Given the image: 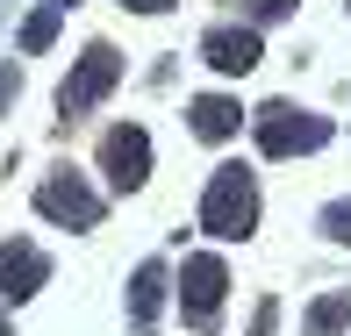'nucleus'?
<instances>
[{
  "label": "nucleus",
  "instance_id": "7",
  "mask_svg": "<svg viewBox=\"0 0 351 336\" xmlns=\"http://www.w3.org/2000/svg\"><path fill=\"white\" fill-rule=\"evenodd\" d=\"M43 279H51V265H43L36 244H0V294L8 300H29Z\"/></svg>",
  "mask_w": 351,
  "mask_h": 336
},
{
  "label": "nucleus",
  "instance_id": "2",
  "mask_svg": "<svg viewBox=\"0 0 351 336\" xmlns=\"http://www.w3.org/2000/svg\"><path fill=\"white\" fill-rule=\"evenodd\" d=\"M323 143H330V122H323V115H308V107H287V101L258 107V151H265V157L323 151Z\"/></svg>",
  "mask_w": 351,
  "mask_h": 336
},
{
  "label": "nucleus",
  "instance_id": "14",
  "mask_svg": "<svg viewBox=\"0 0 351 336\" xmlns=\"http://www.w3.org/2000/svg\"><path fill=\"white\" fill-rule=\"evenodd\" d=\"M251 14H258V22H280V14H294V0H251Z\"/></svg>",
  "mask_w": 351,
  "mask_h": 336
},
{
  "label": "nucleus",
  "instance_id": "3",
  "mask_svg": "<svg viewBox=\"0 0 351 336\" xmlns=\"http://www.w3.org/2000/svg\"><path fill=\"white\" fill-rule=\"evenodd\" d=\"M101 172H108V186H143V172H151V136L136 129V122H122V129H108L101 136Z\"/></svg>",
  "mask_w": 351,
  "mask_h": 336
},
{
  "label": "nucleus",
  "instance_id": "5",
  "mask_svg": "<svg viewBox=\"0 0 351 336\" xmlns=\"http://www.w3.org/2000/svg\"><path fill=\"white\" fill-rule=\"evenodd\" d=\"M36 207H43L51 222H72V229H93V222H101V201L86 194V179H79V172L43 179V186H36Z\"/></svg>",
  "mask_w": 351,
  "mask_h": 336
},
{
  "label": "nucleus",
  "instance_id": "13",
  "mask_svg": "<svg viewBox=\"0 0 351 336\" xmlns=\"http://www.w3.org/2000/svg\"><path fill=\"white\" fill-rule=\"evenodd\" d=\"M323 236L351 244V201H330V207H323Z\"/></svg>",
  "mask_w": 351,
  "mask_h": 336
},
{
  "label": "nucleus",
  "instance_id": "12",
  "mask_svg": "<svg viewBox=\"0 0 351 336\" xmlns=\"http://www.w3.org/2000/svg\"><path fill=\"white\" fill-rule=\"evenodd\" d=\"M58 22H65V8H58V0H43V8L29 14V22H22V51H51Z\"/></svg>",
  "mask_w": 351,
  "mask_h": 336
},
{
  "label": "nucleus",
  "instance_id": "9",
  "mask_svg": "<svg viewBox=\"0 0 351 336\" xmlns=\"http://www.w3.org/2000/svg\"><path fill=\"white\" fill-rule=\"evenodd\" d=\"M237 122H244V107H237L230 93H201V101H194V136L222 143V136H237Z\"/></svg>",
  "mask_w": 351,
  "mask_h": 336
},
{
  "label": "nucleus",
  "instance_id": "4",
  "mask_svg": "<svg viewBox=\"0 0 351 336\" xmlns=\"http://www.w3.org/2000/svg\"><path fill=\"white\" fill-rule=\"evenodd\" d=\"M115 79H122V57L108 51V43H93V51L79 57V65H72L65 93H58V107H65V115H79V107H93V101H101L108 86H115Z\"/></svg>",
  "mask_w": 351,
  "mask_h": 336
},
{
  "label": "nucleus",
  "instance_id": "8",
  "mask_svg": "<svg viewBox=\"0 0 351 336\" xmlns=\"http://www.w3.org/2000/svg\"><path fill=\"white\" fill-rule=\"evenodd\" d=\"M201 57H208L215 72H237V79H244L265 51H258V29H215V36L201 43Z\"/></svg>",
  "mask_w": 351,
  "mask_h": 336
},
{
  "label": "nucleus",
  "instance_id": "11",
  "mask_svg": "<svg viewBox=\"0 0 351 336\" xmlns=\"http://www.w3.org/2000/svg\"><path fill=\"white\" fill-rule=\"evenodd\" d=\"M344 322H351V294H323L308 308V336H337Z\"/></svg>",
  "mask_w": 351,
  "mask_h": 336
},
{
  "label": "nucleus",
  "instance_id": "17",
  "mask_svg": "<svg viewBox=\"0 0 351 336\" xmlns=\"http://www.w3.org/2000/svg\"><path fill=\"white\" fill-rule=\"evenodd\" d=\"M58 8H79V0H58Z\"/></svg>",
  "mask_w": 351,
  "mask_h": 336
},
{
  "label": "nucleus",
  "instance_id": "15",
  "mask_svg": "<svg viewBox=\"0 0 351 336\" xmlns=\"http://www.w3.org/2000/svg\"><path fill=\"white\" fill-rule=\"evenodd\" d=\"M273 315H280V308H273V300H265V308L251 315V336H273Z\"/></svg>",
  "mask_w": 351,
  "mask_h": 336
},
{
  "label": "nucleus",
  "instance_id": "6",
  "mask_svg": "<svg viewBox=\"0 0 351 336\" xmlns=\"http://www.w3.org/2000/svg\"><path fill=\"white\" fill-rule=\"evenodd\" d=\"M222 286H230L222 258H186V265H180V294H186V322H194V329H208V322H215Z\"/></svg>",
  "mask_w": 351,
  "mask_h": 336
},
{
  "label": "nucleus",
  "instance_id": "1",
  "mask_svg": "<svg viewBox=\"0 0 351 336\" xmlns=\"http://www.w3.org/2000/svg\"><path fill=\"white\" fill-rule=\"evenodd\" d=\"M251 222H258V186H251L244 165H222L208 179V194H201V229L237 244V236H251Z\"/></svg>",
  "mask_w": 351,
  "mask_h": 336
},
{
  "label": "nucleus",
  "instance_id": "10",
  "mask_svg": "<svg viewBox=\"0 0 351 336\" xmlns=\"http://www.w3.org/2000/svg\"><path fill=\"white\" fill-rule=\"evenodd\" d=\"M158 300H165V265H136V279H130V315H136V336H151Z\"/></svg>",
  "mask_w": 351,
  "mask_h": 336
},
{
  "label": "nucleus",
  "instance_id": "16",
  "mask_svg": "<svg viewBox=\"0 0 351 336\" xmlns=\"http://www.w3.org/2000/svg\"><path fill=\"white\" fill-rule=\"evenodd\" d=\"M130 8H136V14H158V8H172V0H130Z\"/></svg>",
  "mask_w": 351,
  "mask_h": 336
},
{
  "label": "nucleus",
  "instance_id": "18",
  "mask_svg": "<svg viewBox=\"0 0 351 336\" xmlns=\"http://www.w3.org/2000/svg\"><path fill=\"white\" fill-rule=\"evenodd\" d=\"M0 336H8V315H0Z\"/></svg>",
  "mask_w": 351,
  "mask_h": 336
}]
</instances>
